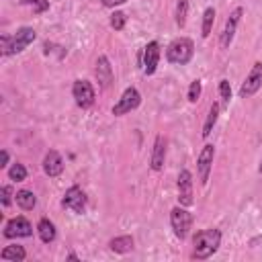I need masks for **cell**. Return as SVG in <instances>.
Masks as SVG:
<instances>
[{"label":"cell","instance_id":"16","mask_svg":"<svg viewBox=\"0 0 262 262\" xmlns=\"http://www.w3.org/2000/svg\"><path fill=\"white\" fill-rule=\"evenodd\" d=\"M164 162H166V139H164V135H158L156 141H154L149 166H151L154 172H160L164 168Z\"/></svg>","mask_w":262,"mask_h":262},{"label":"cell","instance_id":"17","mask_svg":"<svg viewBox=\"0 0 262 262\" xmlns=\"http://www.w3.org/2000/svg\"><path fill=\"white\" fill-rule=\"evenodd\" d=\"M37 233H39V239H41L43 244H51V242L55 239V235H57L53 221H49L47 217L39 219V223H37Z\"/></svg>","mask_w":262,"mask_h":262},{"label":"cell","instance_id":"29","mask_svg":"<svg viewBox=\"0 0 262 262\" xmlns=\"http://www.w3.org/2000/svg\"><path fill=\"white\" fill-rule=\"evenodd\" d=\"M0 194H2V207H8L10 205V201H12V186L10 184H4L2 188H0Z\"/></svg>","mask_w":262,"mask_h":262},{"label":"cell","instance_id":"1","mask_svg":"<svg viewBox=\"0 0 262 262\" xmlns=\"http://www.w3.org/2000/svg\"><path fill=\"white\" fill-rule=\"evenodd\" d=\"M221 246V231L215 227L201 229L192 237V258L196 260H207L211 258Z\"/></svg>","mask_w":262,"mask_h":262},{"label":"cell","instance_id":"31","mask_svg":"<svg viewBox=\"0 0 262 262\" xmlns=\"http://www.w3.org/2000/svg\"><path fill=\"white\" fill-rule=\"evenodd\" d=\"M0 158H2V162H0V168H6V166H8V151H6V149H2Z\"/></svg>","mask_w":262,"mask_h":262},{"label":"cell","instance_id":"19","mask_svg":"<svg viewBox=\"0 0 262 262\" xmlns=\"http://www.w3.org/2000/svg\"><path fill=\"white\" fill-rule=\"evenodd\" d=\"M108 248L117 254H127L133 250V237L131 235H117L108 242Z\"/></svg>","mask_w":262,"mask_h":262},{"label":"cell","instance_id":"11","mask_svg":"<svg viewBox=\"0 0 262 262\" xmlns=\"http://www.w3.org/2000/svg\"><path fill=\"white\" fill-rule=\"evenodd\" d=\"M213 158H215V147L213 143H207L203 145L199 158H196V172H199V180L201 184H207L209 182V172L213 168Z\"/></svg>","mask_w":262,"mask_h":262},{"label":"cell","instance_id":"28","mask_svg":"<svg viewBox=\"0 0 262 262\" xmlns=\"http://www.w3.org/2000/svg\"><path fill=\"white\" fill-rule=\"evenodd\" d=\"M219 94H221L223 104H229V100H231V86H229V80H219Z\"/></svg>","mask_w":262,"mask_h":262},{"label":"cell","instance_id":"22","mask_svg":"<svg viewBox=\"0 0 262 262\" xmlns=\"http://www.w3.org/2000/svg\"><path fill=\"white\" fill-rule=\"evenodd\" d=\"M213 23H215V8L213 6H209V8H205V12H203V37L207 39L209 35H211V29H213Z\"/></svg>","mask_w":262,"mask_h":262},{"label":"cell","instance_id":"8","mask_svg":"<svg viewBox=\"0 0 262 262\" xmlns=\"http://www.w3.org/2000/svg\"><path fill=\"white\" fill-rule=\"evenodd\" d=\"M242 14H244V8H242V6H235V8L229 12V16H227V20H225V25H223L221 37H219L221 49H227V47L231 45L233 35H235V29H237V25H239V20H242Z\"/></svg>","mask_w":262,"mask_h":262},{"label":"cell","instance_id":"4","mask_svg":"<svg viewBox=\"0 0 262 262\" xmlns=\"http://www.w3.org/2000/svg\"><path fill=\"white\" fill-rule=\"evenodd\" d=\"M170 225H172L174 235H176L178 239H184V237L188 235L190 227H192V215H190L182 205H178V207H174V209L170 211Z\"/></svg>","mask_w":262,"mask_h":262},{"label":"cell","instance_id":"9","mask_svg":"<svg viewBox=\"0 0 262 262\" xmlns=\"http://www.w3.org/2000/svg\"><path fill=\"white\" fill-rule=\"evenodd\" d=\"M2 235H4L6 239H14V237H29V235H33V225H31V221H29V219H25V217H12V219H8V221H6Z\"/></svg>","mask_w":262,"mask_h":262},{"label":"cell","instance_id":"24","mask_svg":"<svg viewBox=\"0 0 262 262\" xmlns=\"http://www.w3.org/2000/svg\"><path fill=\"white\" fill-rule=\"evenodd\" d=\"M20 6H29L35 14H43L49 10V0H20Z\"/></svg>","mask_w":262,"mask_h":262},{"label":"cell","instance_id":"18","mask_svg":"<svg viewBox=\"0 0 262 262\" xmlns=\"http://www.w3.org/2000/svg\"><path fill=\"white\" fill-rule=\"evenodd\" d=\"M14 201H16V205H18L23 211H31V209L37 205V196L33 194V190H27V188L16 190Z\"/></svg>","mask_w":262,"mask_h":262},{"label":"cell","instance_id":"23","mask_svg":"<svg viewBox=\"0 0 262 262\" xmlns=\"http://www.w3.org/2000/svg\"><path fill=\"white\" fill-rule=\"evenodd\" d=\"M186 14H188V0H178L176 2V12H174V20H176V25L180 29L186 25Z\"/></svg>","mask_w":262,"mask_h":262},{"label":"cell","instance_id":"2","mask_svg":"<svg viewBox=\"0 0 262 262\" xmlns=\"http://www.w3.org/2000/svg\"><path fill=\"white\" fill-rule=\"evenodd\" d=\"M35 39H37V33H35L33 27H20L14 35H2V37H0L2 55L20 53V51H25Z\"/></svg>","mask_w":262,"mask_h":262},{"label":"cell","instance_id":"27","mask_svg":"<svg viewBox=\"0 0 262 262\" xmlns=\"http://www.w3.org/2000/svg\"><path fill=\"white\" fill-rule=\"evenodd\" d=\"M201 92H203V84H201V80H192L190 82V86H188V102H196L199 98H201Z\"/></svg>","mask_w":262,"mask_h":262},{"label":"cell","instance_id":"15","mask_svg":"<svg viewBox=\"0 0 262 262\" xmlns=\"http://www.w3.org/2000/svg\"><path fill=\"white\" fill-rule=\"evenodd\" d=\"M43 172L47 176H51V178H55V176H59L63 172V160H61L59 151L49 149L45 154V158H43Z\"/></svg>","mask_w":262,"mask_h":262},{"label":"cell","instance_id":"10","mask_svg":"<svg viewBox=\"0 0 262 262\" xmlns=\"http://www.w3.org/2000/svg\"><path fill=\"white\" fill-rule=\"evenodd\" d=\"M260 86H262V61H256L252 66L250 74L246 76L242 88H239V96L242 98H250L260 90Z\"/></svg>","mask_w":262,"mask_h":262},{"label":"cell","instance_id":"14","mask_svg":"<svg viewBox=\"0 0 262 262\" xmlns=\"http://www.w3.org/2000/svg\"><path fill=\"white\" fill-rule=\"evenodd\" d=\"M94 74H96V80L102 88H108L113 84V68H111V61L106 55H98L96 66H94Z\"/></svg>","mask_w":262,"mask_h":262},{"label":"cell","instance_id":"30","mask_svg":"<svg viewBox=\"0 0 262 262\" xmlns=\"http://www.w3.org/2000/svg\"><path fill=\"white\" fill-rule=\"evenodd\" d=\"M100 2H102V6H106V8H115V6L125 4L127 0H100Z\"/></svg>","mask_w":262,"mask_h":262},{"label":"cell","instance_id":"25","mask_svg":"<svg viewBox=\"0 0 262 262\" xmlns=\"http://www.w3.org/2000/svg\"><path fill=\"white\" fill-rule=\"evenodd\" d=\"M8 178L10 180H14V182H23L25 178H27V168L23 166V164H12L10 168H8Z\"/></svg>","mask_w":262,"mask_h":262},{"label":"cell","instance_id":"32","mask_svg":"<svg viewBox=\"0 0 262 262\" xmlns=\"http://www.w3.org/2000/svg\"><path fill=\"white\" fill-rule=\"evenodd\" d=\"M258 172L262 174V160H260V166H258Z\"/></svg>","mask_w":262,"mask_h":262},{"label":"cell","instance_id":"13","mask_svg":"<svg viewBox=\"0 0 262 262\" xmlns=\"http://www.w3.org/2000/svg\"><path fill=\"white\" fill-rule=\"evenodd\" d=\"M158 61H160V43L158 41H149L143 47V74L145 76L156 74Z\"/></svg>","mask_w":262,"mask_h":262},{"label":"cell","instance_id":"6","mask_svg":"<svg viewBox=\"0 0 262 262\" xmlns=\"http://www.w3.org/2000/svg\"><path fill=\"white\" fill-rule=\"evenodd\" d=\"M72 96H74V100H76V104L80 108H90L94 104V98H96V92H94L92 82H88V80H76L74 86H72Z\"/></svg>","mask_w":262,"mask_h":262},{"label":"cell","instance_id":"3","mask_svg":"<svg viewBox=\"0 0 262 262\" xmlns=\"http://www.w3.org/2000/svg\"><path fill=\"white\" fill-rule=\"evenodd\" d=\"M194 55V43L188 37H178L166 47V59L176 66H184Z\"/></svg>","mask_w":262,"mask_h":262},{"label":"cell","instance_id":"21","mask_svg":"<svg viewBox=\"0 0 262 262\" xmlns=\"http://www.w3.org/2000/svg\"><path fill=\"white\" fill-rule=\"evenodd\" d=\"M0 258L2 260H12V262H23L27 258V252L23 246L14 244V246H6L2 252H0Z\"/></svg>","mask_w":262,"mask_h":262},{"label":"cell","instance_id":"20","mask_svg":"<svg viewBox=\"0 0 262 262\" xmlns=\"http://www.w3.org/2000/svg\"><path fill=\"white\" fill-rule=\"evenodd\" d=\"M217 119H219V104L213 102V104L209 106V113H207V119H205V125H203V131H201V135H203L205 139L211 135V131H213V127H215V123H217Z\"/></svg>","mask_w":262,"mask_h":262},{"label":"cell","instance_id":"7","mask_svg":"<svg viewBox=\"0 0 262 262\" xmlns=\"http://www.w3.org/2000/svg\"><path fill=\"white\" fill-rule=\"evenodd\" d=\"M61 207H63V209H70V211H74V213H78V215H82V213L86 211V194H84V190H82L78 184L70 186V188L63 192Z\"/></svg>","mask_w":262,"mask_h":262},{"label":"cell","instance_id":"12","mask_svg":"<svg viewBox=\"0 0 262 262\" xmlns=\"http://www.w3.org/2000/svg\"><path fill=\"white\" fill-rule=\"evenodd\" d=\"M176 188H178V203L182 207H190L194 203V199H192V174L188 170H180Z\"/></svg>","mask_w":262,"mask_h":262},{"label":"cell","instance_id":"5","mask_svg":"<svg viewBox=\"0 0 262 262\" xmlns=\"http://www.w3.org/2000/svg\"><path fill=\"white\" fill-rule=\"evenodd\" d=\"M139 102H141L139 90H137L135 86H129V88H125V92L121 94V98L115 102L113 115H115V117H123V115H127V113H131V111H135V108L139 106Z\"/></svg>","mask_w":262,"mask_h":262},{"label":"cell","instance_id":"26","mask_svg":"<svg viewBox=\"0 0 262 262\" xmlns=\"http://www.w3.org/2000/svg\"><path fill=\"white\" fill-rule=\"evenodd\" d=\"M125 23H127V14H125V12L115 10V12L111 14V27H113L115 31H123V29H125Z\"/></svg>","mask_w":262,"mask_h":262}]
</instances>
